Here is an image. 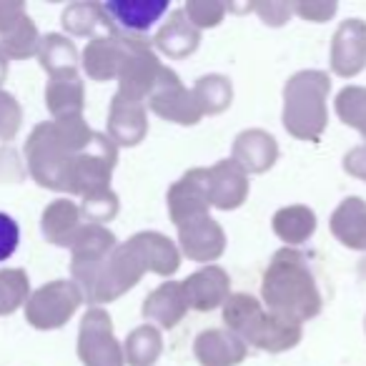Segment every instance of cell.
Instances as JSON below:
<instances>
[{
  "label": "cell",
  "mask_w": 366,
  "mask_h": 366,
  "mask_svg": "<svg viewBox=\"0 0 366 366\" xmlns=\"http://www.w3.org/2000/svg\"><path fill=\"white\" fill-rule=\"evenodd\" d=\"M81 214L86 219V224H98L103 226L106 221H113L118 216V196L113 189L98 191L83 199L81 204Z\"/></svg>",
  "instance_id": "cell-36"
},
{
  "label": "cell",
  "mask_w": 366,
  "mask_h": 366,
  "mask_svg": "<svg viewBox=\"0 0 366 366\" xmlns=\"http://www.w3.org/2000/svg\"><path fill=\"white\" fill-rule=\"evenodd\" d=\"M336 11H339V6L334 0H299V3H294V16L309 23L331 21L336 16Z\"/></svg>",
  "instance_id": "cell-39"
},
{
  "label": "cell",
  "mask_w": 366,
  "mask_h": 366,
  "mask_svg": "<svg viewBox=\"0 0 366 366\" xmlns=\"http://www.w3.org/2000/svg\"><path fill=\"white\" fill-rule=\"evenodd\" d=\"M168 216L178 226H186L196 219L211 216V183H209V168H191L186 171L166 196Z\"/></svg>",
  "instance_id": "cell-10"
},
{
  "label": "cell",
  "mask_w": 366,
  "mask_h": 366,
  "mask_svg": "<svg viewBox=\"0 0 366 366\" xmlns=\"http://www.w3.org/2000/svg\"><path fill=\"white\" fill-rule=\"evenodd\" d=\"M78 359L83 366H126L123 344L113 331V319L101 306H91L83 314L78 329Z\"/></svg>",
  "instance_id": "cell-9"
},
{
  "label": "cell",
  "mask_w": 366,
  "mask_h": 366,
  "mask_svg": "<svg viewBox=\"0 0 366 366\" xmlns=\"http://www.w3.org/2000/svg\"><path fill=\"white\" fill-rule=\"evenodd\" d=\"M38 48H41V36H38V28L31 21V16H26L11 31L0 36V51L16 61H28V58L38 56Z\"/></svg>",
  "instance_id": "cell-32"
},
{
  "label": "cell",
  "mask_w": 366,
  "mask_h": 366,
  "mask_svg": "<svg viewBox=\"0 0 366 366\" xmlns=\"http://www.w3.org/2000/svg\"><path fill=\"white\" fill-rule=\"evenodd\" d=\"M261 304L276 319L294 326H304L321 314L324 299L314 271L301 251L289 246L276 251L261 279Z\"/></svg>",
  "instance_id": "cell-1"
},
{
  "label": "cell",
  "mask_w": 366,
  "mask_h": 366,
  "mask_svg": "<svg viewBox=\"0 0 366 366\" xmlns=\"http://www.w3.org/2000/svg\"><path fill=\"white\" fill-rule=\"evenodd\" d=\"M148 108L163 121H171L176 126H196L204 118L199 101H196L194 91L181 83V78L168 68L166 76L156 86V91L148 98Z\"/></svg>",
  "instance_id": "cell-11"
},
{
  "label": "cell",
  "mask_w": 366,
  "mask_h": 366,
  "mask_svg": "<svg viewBox=\"0 0 366 366\" xmlns=\"http://www.w3.org/2000/svg\"><path fill=\"white\" fill-rule=\"evenodd\" d=\"M331 81L324 71H299L284 86V113L281 121L289 136L296 141L316 143L329 123Z\"/></svg>",
  "instance_id": "cell-4"
},
{
  "label": "cell",
  "mask_w": 366,
  "mask_h": 366,
  "mask_svg": "<svg viewBox=\"0 0 366 366\" xmlns=\"http://www.w3.org/2000/svg\"><path fill=\"white\" fill-rule=\"evenodd\" d=\"M31 296V281L23 269H0V316H8L26 306Z\"/></svg>",
  "instance_id": "cell-33"
},
{
  "label": "cell",
  "mask_w": 366,
  "mask_h": 366,
  "mask_svg": "<svg viewBox=\"0 0 366 366\" xmlns=\"http://www.w3.org/2000/svg\"><path fill=\"white\" fill-rule=\"evenodd\" d=\"M83 304V294L73 281L58 279L33 291L26 301V319L33 329L53 331L66 326Z\"/></svg>",
  "instance_id": "cell-7"
},
{
  "label": "cell",
  "mask_w": 366,
  "mask_h": 366,
  "mask_svg": "<svg viewBox=\"0 0 366 366\" xmlns=\"http://www.w3.org/2000/svg\"><path fill=\"white\" fill-rule=\"evenodd\" d=\"M329 229L349 251H366V201L359 196L344 199L331 214Z\"/></svg>",
  "instance_id": "cell-23"
},
{
  "label": "cell",
  "mask_w": 366,
  "mask_h": 366,
  "mask_svg": "<svg viewBox=\"0 0 366 366\" xmlns=\"http://www.w3.org/2000/svg\"><path fill=\"white\" fill-rule=\"evenodd\" d=\"M251 11L261 18L264 26L281 28L294 16V3H286V0H259V3H251Z\"/></svg>",
  "instance_id": "cell-38"
},
{
  "label": "cell",
  "mask_w": 366,
  "mask_h": 366,
  "mask_svg": "<svg viewBox=\"0 0 366 366\" xmlns=\"http://www.w3.org/2000/svg\"><path fill=\"white\" fill-rule=\"evenodd\" d=\"M336 116L341 118V123L354 131L364 133L366 131V88L364 86H346L339 91L334 101Z\"/></svg>",
  "instance_id": "cell-34"
},
{
  "label": "cell",
  "mask_w": 366,
  "mask_h": 366,
  "mask_svg": "<svg viewBox=\"0 0 366 366\" xmlns=\"http://www.w3.org/2000/svg\"><path fill=\"white\" fill-rule=\"evenodd\" d=\"M231 161L239 163L246 176H259L279 161V143L264 128H246L234 138Z\"/></svg>",
  "instance_id": "cell-15"
},
{
  "label": "cell",
  "mask_w": 366,
  "mask_h": 366,
  "mask_svg": "<svg viewBox=\"0 0 366 366\" xmlns=\"http://www.w3.org/2000/svg\"><path fill=\"white\" fill-rule=\"evenodd\" d=\"M331 71L339 78H356L366 71V21L349 18L331 38Z\"/></svg>",
  "instance_id": "cell-12"
},
{
  "label": "cell",
  "mask_w": 366,
  "mask_h": 366,
  "mask_svg": "<svg viewBox=\"0 0 366 366\" xmlns=\"http://www.w3.org/2000/svg\"><path fill=\"white\" fill-rule=\"evenodd\" d=\"M91 126L78 118L38 123L26 141V161L33 181L48 191L66 194L71 163L93 138Z\"/></svg>",
  "instance_id": "cell-2"
},
{
  "label": "cell",
  "mask_w": 366,
  "mask_h": 366,
  "mask_svg": "<svg viewBox=\"0 0 366 366\" xmlns=\"http://www.w3.org/2000/svg\"><path fill=\"white\" fill-rule=\"evenodd\" d=\"M153 51L163 53L168 58H186L191 53H196L201 43V31H196L191 26V21L186 18L183 11H171L168 21H163V26L158 28L156 38H153Z\"/></svg>",
  "instance_id": "cell-25"
},
{
  "label": "cell",
  "mask_w": 366,
  "mask_h": 366,
  "mask_svg": "<svg viewBox=\"0 0 366 366\" xmlns=\"http://www.w3.org/2000/svg\"><path fill=\"white\" fill-rule=\"evenodd\" d=\"M178 251L189 261L209 266L211 261H219L226 251V234L219 221L211 216L196 219L186 226H178Z\"/></svg>",
  "instance_id": "cell-13"
},
{
  "label": "cell",
  "mask_w": 366,
  "mask_h": 366,
  "mask_svg": "<svg viewBox=\"0 0 366 366\" xmlns=\"http://www.w3.org/2000/svg\"><path fill=\"white\" fill-rule=\"evenodd\" d=\"M271 226H274V234L289 249H294V246L304 244V241H309L314 236L316 214L304 204H291L276 211L274 219H271Z\"/></svg>",
  "instance_id": "cell-28"
},
{
  "label": "cell",
  "mask_w": 366,
  "mask_h": 366,
  "mask_svg": "<svg viewBox=\"0 0 366 366\" xmlns=\"http://www.w3.org/2000/svg\"><path fill=\"white\" fill-rule=\"evenodd\" d=\"M123 38V61L121 71H118V96L128 98L133 103H143L146 106L151 93L166 76L168 66L158 61L153 43L146 36H131V33H121Z\"/></svg>",
  "instance_id": "cell-5"
},
{
  "label": "cell",
  "mask_w": 366,
  "mask_h": 366,
  "mask_svg": "<svg viewBox=\"0 0 366 366\" xmlns=\"http://www.w3.org/2000/svg\"><path fill=\"white\" fill-rule=\"evenodd\" d=\"M6 76H8V56L0 51V83L6 81Z\"/></svg>",
  "instance_id": "cell-43"
},
{
  "label": "cell",
  "mask_w": 366,
  "mask_h": 366,
  "mask_svg": "<svg viewBox=\"0 0 366 366\" xmlns=\"http://www.w3.org/2000/svg\"><path fill=\"white\" fill-rule=\"evenodd\" d=\"M116 246L118 241L113 236V231L98 224H86L81 229V234L76 236V241L71 246V274L73 284L81 289L83 301L88 299L103 264L108 261V256L113 254Z\"/></svg>",
  "instance_id": "cell-8"
},
{
  "label": "cell",
  "mask_w": 366,
  "mask_h": 366,
  "mask_svg": "<svg viewBox=\"0 0 366 366\" xmlns=\"http://www.w3.org/2000/svg\"><path fill=\"white\" fill-rule=\"evenodd\" d=\"M123 61V38L121 31L113 36H98L91 38L88 46L81 53V66L91 81L106 83L116 81Z\"/></svg>",
  "instance_id": "cell-22"
},
{
  "label": "cell",
  "mask_w": 366,
  "mask_h": 366,
  "mask_svg": "<svg viewBox=\"0 0 366 366\" xmlns=\"http://www.w3.org/2000/svg\"><path fill=\"white\" fill-rule=\"evenodd\" d=\"M83 226H86V219L81 214V206L68 199L53 201L43 211V219H41V229L46 241L53 246H63V249H71Z\"/></svg>",
  "instance_id": "cell-24"
},
{
  "label": "cell",
  "mask_w": 366,
  "mask_h": 366,
  "mask_svg": "<svg viewBox=\"0 0 366 366\" xmlns=\"http://www.w3.org/2000/svg\"><path fill=\"white\" fill-rule=\"evenodd\" d=\"M194 96L199 101L204 116H219L234 101V86L226 76H219V73H211V76H201L199 81L194 83Z\"/></svg>",
  "instance_id": "cell-31"
},
{
  "label": "cell",
  "mask_w": 366,
  "mask_h": 366,
  "mask_svg": "<svg viewBox=\"0 0 366 366\" xmlns=\"http://www.w3.org/2000/svg\"><path fill=\"white\" fill-rule=\"evenodd\" d=\"M364 334H366V319H364Z\"/></svg>",
  "instance_id": "cell-45"
},
{
  "label": "cell",
  "mask_w": 366,
  "mask_h": 366,
  "mask_svg": "<svg viewBox=\"0 0 366 366\" xmlns=\"http://www.w3.org/2000/svg\"><path fill=\"white\" fill-rule=\"evenodd\" d=\"M209 183H211V209L219 211H236L249 199V176L239 163L231 158L219 161L209 168Z\"/></svg>",
  "instance_id": "cell-20"
},
{
  "label": "cell",
  "mask_w": 366,
  "mask_h": 366,
  "mask_svg": "<svg viewBox=\"0 0 366 366\" xmlns=\"http://www.w3.org/2000/svg\"><path fill=\"white\" fill-rule=\"evenodd\" d=\"M126 244L146 274H156L168 279L181 266V251H178V246L168 236L158 234V231H138Z\"/></svg>",
  "instance_id": "cell-14"
},
{
  "label": "cell",
  "mask_w": 366,
  "mask_h": 366,
  "mask_svg": "<svg viewBox=\"0 0 366 366\" xmlns=\"http://www.w3.org/2000/svg\"><path fill=\"white\" fill-rule=\"evenodd\" d=\"M361 138H364V141H366V131H364V133H361ZM364 146H366V143H364Z\"/></svg>",
  "instance_id": "cell-44"
},
{
  "label": "cell",
  "mask_w": 366,
  "mask_h": 366,
  "mask_svg": "<svg viewBox=\"0 0 366 366\" xmlns=\"http://www.w3.org/2000/svg\"><path fill=\"white\" fill-rule=\"evenodd\" d=\"M23 126V108L8 91L0 88V141H13Z\"/></svg>",
  "instance_id": "cell-37"
},
{
  "label": "cell",
  "mask_w": 366,
  "mask_h": 366,
  "mask_svg": "<svg viewBox=\"0 0 366 366\" xmlns=\"http://www.w3.org/2000/svg\"><path fill=\"white\" fill-rule=\"evenodd\" d=\"M116 163H118L116 143L106 133H93L91 143L73 158L66 181V194L86 199L91 194L111 189V176Z\"/></svg>",
  "instance_id": "cell-6"
},
{
  "label": "cell",
  "mask_w": 366,
  "mask_h": 366,
  "mask_svg": "<svg viewBox=\"0 0 366 366\" xmlns=\"http://www.w3.org/2000/svg\"><path fill=\"white\" fill-rule=\"evenodd\" d=\"M46 106L51 111L53 121L83 116L86 108V88L78 73H61L51 76L46 86Z\"/></svg>",
  "instance_id": "cell-26"
},
{
  "label": "cell",
  "mask_w": 366,
  "mask_h": 366,
  "mask_svg": "<svg viewBox=\"0 0 366 366\" xmlns=\"http://www.w3.org/2000/svg\"><path fill=\"white\" fill-rule=\"evenodd\" d=\"M246 354L249 346L229 329H206L194 341V356L201 366H239Z\"/></svg>",
  "instance_id": "cell-21"
},
{
  "label": "cell",
  "mask_w": 366,
  "mask_h": 366,
  "mask_svg": "<svg viewBox=\"0 0 366 366\" xmlns=\"http://www.w3.org/2000/svg\"><path fill=\"white\" fill-rule=\"evenodd\" d=\"M183 291L186 299L194 311H214L219 306H224L231 296V279L221 266L209 264L204 269H199L196 274H191L189 279H183Z\"/></svg>",
  "instance_id": "cell-17"
},
{
  "label": "cell",
  "mask_w": 366,
  "mask_h": 366,
  "mask_svg": "<svg viewBox=\"0 0 366 366\" xmlns=\"http://www.w3.org/2000/svg\"><path fill=\"white\" fill-rule=\"evenodd\" d=\"M163 351L161 329L151 324H141L128 334L123 341V361L128 366H156L158 356Z\"/></svg>",
  "instance_id": "cell-29"
},
{
  "label": "cell",
  "mask_w": 366,
  "mask_h": 366,
  "mask_svg": "<svg viewBox=\"0 0 366 366\" xmlns=\"http://www.w3.org/2000/svg\"><path fill=\"white\" fill-rule=\"evenodd\" d=\"M38 61L48 71V76H61V73H78V48L73 41L58 33H48L41 38V48H38Z\"/></svg>",
  "instance_id": "cell-30"
},
{
  "label": "cell",
  "mask_w": 366,
  "mask_h": 366,
  "mask_svg": "<svg viewBox=\"0 0 366 366\" xmlns=\"http://www.w3.org/2000/svg\"><path fill=\"white\" fill-rule=\"evenodd\" d=\"M21 229L8 214H0V261H8L18 251Z\"/></svg>",
  "instance_id": "cell-40"
},
{
  "label": "cell",
  "mask_w": 366,
  "mask_h": 366,
  "mask_svg": "<svg viewBox=\"0 0 366 366\" xmlns=\"http://www.w3.org/2000/svg\"><path fill=\"white\" fill-rule=\"evenodd\" d=\"M103 11L121 33L143 36L148 28L163 21L171 6L168 0H111V3H103Z\"/></svg>",
  "instance_id": "cell-16"
},
{
  "label": "cell",
  "mask_w": 366,
  "mask_h": 366,
  "mask_svg": "<svg viewBox=\"0 0 366 366\" xmlns=\"http://www.w3.org/2000/svg\"><path fill=\"white\" fill-rule=\"evenodd\" d=\"M221 309H224V329L239 336L246 346H256V349L269 351V354L294 349L304 336V326H294L276 319L251 294H231Z\"/></svg>",
  "instance_id": "cell-3"
},
{
  "label": "cell",
  "mask_w": 366,
  "mask_h": 366,
  "mask_svg": "<svg viewBox=\"0 0 366 366\" xmlns=\"http://www.w3.org/2000/svg\"><path fill=\"white\" fill-rule=\"evenodd\" d=\"M189 309L191 306L181 281H163L158 289H153L146 296L141 314L156 329H176L183 321V316L189 314Z\"/></svg>",
  "instance_id": "cell-18"
},
{
  "label": "cell",
  "mask_w": 366,
  "mask_h": 366,
  "mask_svg": "<svg viewBox=\"0 0 366 366\" xmlns=\"http://www.w3.org/2000/svg\"><path fill=\"white\" fill-rule=\"evenodd\" d=\"M344 171L349 173L351 178H359V181H366V146H354L341 161Z\"/></svg>",
  "instance_id": "cell-42"
},
{
  "label": "cell",
  "mask_w": 366,
  "mask_h": 366,
  "mask_svg": "<svg viewBox=\"0 0 366 366\" xmlns=\"http://www.w3.org/2000/svg\"><path fill=\"white\" fill-rule=\"evenodd\" d=\"M181 11L186 13V18H189L196 31H209V28L221 26L229 6L219 3V0H189Z\"/></svg>",
  "instance_id": "cell-35"
},
{
  "label": "cell",
  "mask_w": 366,
  "mask_h": 366,
  "mask_svg": "<svg viewBox=\"0 0 366 366\" xmlns=\"http://www.w3.org/2000/svg\"><path fill=\"white\" fill-rule=\"evenodd\" d=\"M148 133V113L143 103H133L123 96H113L108 108V131L106 136L118 148H133L146 138Z\"/></svg>",
  "instance_id": "cell-19"
},
{
  "label": "cell",
  "mask_w": 366,
  "mask_h": 366,
  "mask_svg": "<svg viewBox=\"0 0 366 366\" xmlns=\"http://www.w3.org/2000/svg\"><path fill=\"white\" fill-rule=\"evenodd\" d=\"M61 23L66 33L76 38H98L118 33V28L103 11V3H73L63 11Z\"/></svg>",
  "instance_id": "cell-27"
},
{
  "label": "cell",
  "mask_w": 366,
  "mask_h": 366,
  "mask_svg": "<svg viewBox=\"0 0 366 366\" xmlns=\"http://www.w3.org/2000/svg\"><path fill=\"white\" fill-rule=\"evenodd\" d=\"M26 16V3H21V0H0V36L11 31Z\"/></svg>",
  "instance_id": "cell-41"
}]
</instances>
